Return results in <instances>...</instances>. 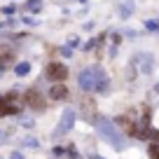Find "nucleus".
<instances>
[{"label": "nucleus", "mask_w": 159, "mask_h": 159, "mask_svg": "<svg viewBox=\"0 0 159 159\" xmlns=\"http://www.w3.org/2000/svg\"><path fill=\"white\" fill-rule=\"evenodd\" d=\"M80 87L87 91H105L108 89V80L101 70H94V68H87L80 73Z\"/></svg>", "instance_id": "nucleus-1"}, {"label": "nucleus", "mask_w": 159, "mask_h": 159, "mask_svg": "<svg viewBox=\"0 0 159 159\" xmlns=\"http://www.w3.org/2000/svg\"><path fill=\"white\" fill-rule=\"evenodd\" d=\"M96 126H98V134L103 136V138L108 140L112 148H122V136H119V131L115 129L112 122H108V119H101Z\"/></svg>", "instance_id": "nucleus-2"}, {"label": "nucleus", "mask_w": 159, "mask_h": 159, "mask_svg": "<svg viewBox=\"0 0 159 159\" xmlns=\"http://www.w3.org/2000/svg\"><path fill=\"white\" fill-rule=\"evenodd\" d=\"M19 103H16V96L14 94H7V96H0V117H7V115H16L19 112Z\"/></svg>", "instance_id": "nucleus-3"}, {"label": "nucleus", "mask_w": 159, "mask_h": 159, "mask_svg": "<svg viewBox=\"0 0 159 159\" xmlns=\"http://www.w3.org/2000/svg\"><path fill=\"white\" fill-rule=\"evenodd\" d=\"M47 77L54 80V82H63L68 77V68L63 63H49L47 66Z\"/></svg>", "instance_id": "nucleus-4"}, {"label": "nucleus", "mask_w": 159, "mask_h": 159, "mask_svg": "<svg viewBox=\"0 0 159 159\" xmlns=\"http://www.w3.org/2000/svg\"><path fill=\"white\" fill-rule=\"evenodd\" d=\"M24 98L33 110H45V98H42V94H40L38 89H28L24 94Z\"/></svg>", "instance_id": "nucleus-5"}, {"label": "nucleus", "mask_w": 159, "mask_h": 159, "mask_svg": "<svg viewBox=\"0 0 159 159\" xmlns=\"http://www.w3.org/2000/svg\"><path fill=\"white\" fill-rule=\"evenodd\" d=\"M73 122H75V112L73 110H66L63 112V117H61V124H59V129H56V136H63L66 131L73 126Z\"/></svg>", "instance_id": "nucleus-6"}, {"label": "nucleus", "mask_w": 159, "mask_h": 159, "mask_svg": "<svg viewBox=\"0 0 159 159\" xmlns=\"http://www.w3.org/2000/svg\"><path fill=\"white\" fill-rule=\"evenodd\" d=\"M12 61H14V49H10V47H0V68L12 66Z\"/></svg>", "instance_id": "nucleus-7"}, {"label": "nucleus", "mask_w": 159, "mask_h": 159, "mask_svg": "<svg viewBox=\"0 0 159 159\" xmlns=\"http://www.w3.org/2000/svg\"><path fill=\"white\" fill-rule=\"evenodd\" d=\"M117 124L124 126L126 134H138V131H136V126H134V117H131V115H122V117H117Z\"/></svg>", "instance_id": "nucleus-8"}, {"label": "nucleus", "mask_w": 159, "mask_h": 159, "mask_svg": "<svg viewBox=\"0 0 159 159\" xmlns=\"http://www.w3.org/2000/svg\"><path fill=\"white\" fill-rule=\"evenodd\" d=\"M49 98H54V101H63V98H68V87H63V84H56V87H52V91H49Z\"/></svg>", "instance_id": "nucleus-9"}, {"label": "nucleus", "mask_w": 159, "mask_h": 159, "mask_svg": "<svg viewBox=\"0 0 159 159\" xmlns=\"http://www.w3.org/2000/svg\"><path fill=\"white\" fill-rule=\"evenodd\" d=\"M150 159H159V145H150Z\"/></svg>", "instance_id": "nucleus-10"}, {"label": "nucleus", "mask_w": 159, "mask_h": 159, "mask_svg": "<svg viewBox=\"0 0 159 159\" xmlns=\"http://www.w3.org/2000/svg\"><path fill=\"white\" fill-rule=\"evenodd\" d=\"M30 70V66L28 63H21V66H16V75H26Z\"/></svg>", "instance_id": "nucleus-11"}, {"label": "nucleus", "mask_w": 159, "mask_h": 159, "mask_svg": "<svg viewBox=\"0 0 159 159\" xmlns=\"http://www.w3.org/2000/svg\"><path fill=\"white\" fill-rule=\"evenodd\" d=\"M12 159H24V157H21L19 152H14V154H12Z\"/></svg>", "instance_id": "nucleus-12"}]
</instances>
